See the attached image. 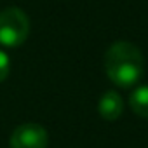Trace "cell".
<instances>
[{"instance_id":"obj_1","label":"cell","mask_w":148,"mask_h":148,"mask_svg":"<svg viewBox=\"0 0 148 148\" xmlns=\"http://www.w3.org/2000/svg\"><path fill=\"white\" fill-rule=\"evenodd\" d=\"M105 70L108 79L115 86L127 89L143 79L145 59L134 44L119 40L112 44L105 54Z\"/></svg>"},{"instance_id":"obj_2","label":"cell","mask_w":148,"mask_h":148,"mask_svg":"<svg viewBox=\"0 0 148 148\" xmlns=\"http://www.w3.org/2000/svg\"><path fill=\"white\" fill-rule=\"evenodd\" d=\"M30 19L19 7H7L0 12V45L12 49L26 42Z\"/></svg>"},{"instance_id":"obj_3","label":"cell","mask_w":148,"mask_h":148,"mask_svg":"<svg viewBox=\"0 0 148 148\" xmlns=\"http://www.w3.org/2000/svg\"><path fill=\"white\" fill-rule=\"evenodd\" d=\"M9 145L11 148H47L49 134L38 124H21L11 134Z\"/></svg>"},{"instance_id":"obj_4","label":"cell","mask_w":148,"mask_h":148,"mask_svg":"<svg viewBox=\"0 0 148 148\" xmlns=\"http://www.w3.org/2000/svg\"><path fill=\"white\" fill-rule=\"evenodd\" d=\"M98 112L105 120H117L124 112V99L117 91H106L98 101Z\"/></svg>"},{"instance_id":"obj_5","label":"cell","mask_w":148,"mask_h":148,"mask_svg":"<svg viewBox=\"0 0 148 148\" xmlns=\"http://www.w3.org/2000/svg\"><path fill=\"white\" fill-rule=\"evenodd\" d=\"M131 110L143 119H148V86H139L132 91L129 98Z\"/></svg>"},{"instance_id":"obj_6","label":"cell","mask_w":148,"mask_h":148,"mask_svg":"<svg viewBox=\"0 0 148 148\" xmlns=\"http://www.w3.org/2000/svg\"><path fill=\"white\" fill-rule=\"evenodd\" d=\"M9 71H11V58L5 51L0 49V84L9 77Z\"/></svg>"}]
</instances>
